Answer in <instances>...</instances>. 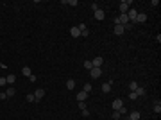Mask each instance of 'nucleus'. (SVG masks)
I'll use <instances>...</instances> for the list:
<instances>
[{
    "mask_svg": "<svg viewBox=\"0 0 161 120\" xmlns=\"http://www.w3.org/2000/svg\"><path fill=\"white\" fill-rule=\"evenodd\" d=\"M136 16H138V11H136V9H129V11H127V18H129V20L134 22V20H136Z\"/></svg>",
    "mask_w": 161,
    "mask_h": 120,
    "instance_id": "nucleus-4",
    "label": "nucleus"
},
{
    "mask_svg": "<svg viewBox=\"0 0 161 120\" xmlns=\"http://www.w3.org/2000/svg\"><path fill=\"white\" fill-rule=\"evenodd\" d=\"M88 95H90V93H86L84 90L79 91V93H77V100H79V102H84V100L88 99Z\"/></svg>",
    "mask_w": 161,
    "mask_h": 120,
    "instance_id": "nucleus-6",
    "label": "nucleus"
},
{
    "mask_svg": "<svg viewBox=\"0 0 161 120\" xmlns=\"http://www.w3.org/2000/svg\"><path fill=\"white\" fill-rule=\"evenodd\" d=\"M136 88H138V82H136V81H131V82H129V90L134 91Z\"/></svg>",
    "mask_w": 161,
    "mask_h": 120,
    "instance_id": "nucleus-19",
    "label": "nucleus"
},
{
    "mask_svg": "<svg viewBox=\"0 0 161 120\" xmlns=\"http://www.w3.org/2000/svg\"><path fill=\"white\" fill-rule=\"evenodd\" d=\"M124 32H125L124 25H115V34H116V36H122Z\"/></svg>",
    "mask_w": 161,
    "mask_h": 120,
    "instance_id": "nucleus-9",
    "label": "nucleus"
},
{
    "mask_svg": "<svg viewBox=\"0 0 161 120\" xmlns=\"http://www.w3.org/2000/svg\"><path fill=\"white\" fill-rule=\"evenodd\" d=\"M91 11H93V13L99 11V6H97V4H91Z\"/></svg>",
    "mask_w": 161,
    "mask_h": 120,
    "instance_id": "nucleus-31",
    "label": "nucleus"
},
{
    "mask_svg": "<svg viewBox=\"0 0 161 120\" xmlns=\"http://www.w3.org/2000/svg\"><path fill=\"white\" fill-rule=\"evenodd\" d=\"M104 16H106V13H104L102 9L95 11V20H104Z\"/></svg>",
    "mask_w": 161,
    "mask_h": 120,
    "instance_id": "nucleus-10",
    "label": "nucleus"
},
{
    "mask_svg": "<svg viewBox=\"0 0 161 120\" xmlns=\"http://www.w3.org/2000/svg\"><path fill=\"white\" fill-rule=\"evenodd\" d=\"M109 91H111V82L102 84V93H109Z\"/></svg>",
    "mask_w": 161,
    "mask_h": 120,
    "instance_id": "nucleus-14",
    "label": "nucleus"
},
{
    "mask_svg": "<svg viewBox=\"0 0 161 120\" xmlns=\"http://www.w3.org/2000/svg\"><path fill=\"white\" fill-rule=\"evenodd\" d=\"M152 109H154V113H158V115L161 113V102H159V100L154 102V108H152Z\"/></svg>",
    "mask_w": 161,
    "mask_h": 120,
    "instance_id": "nucleus-11",
    "label": "nucleus"
},
{
    "mask_svg": "<svg viewBox=\"0 0 161 120\" xmlns=\"http://www.w3.org/2000/svg\"><path fill=\"white\" fill-rule=\"evenodd\" d=\"M22 74H23V75H27V77H30V75H32V72H30L29 66H23V68H22Z\"/></svg>",
    "mask_w": 161,
    "mask_h": 120,
    "instance_id": "nucleus-16",
    "label": "nucleus"
},
{
    "mask_svg": "<svg viewBox=\"0 0 161 120\" xmlns=\"http://www.w3.org/2000/svg\"><path fill=\"white\" fill-rule=\"evenodd\" d=\"M84 68H86V70L90 72L91 68H93V65H91V61H84Z\"/></svg>",
    "mask_w": 161,
    "mask_h": 120,
    "instance_id": "nucleus-21",
    "label": "nucleus"
},
{
    "mask_svg": "<svg viewBox=\"0 0 161 120\" xmlns=\"http://www.w3.org/2000/svg\"><path fill=\"white\" fill-rule=\"evenodd\" d=\"M129 118L131 120H140V113H138V111H132L131 115H129Z\"/></svg>",
    "mask_w": 161,
    "mask_h": 120,
    "instance_id": "nucleus-18",
    "label": "nucleus"
},
{
    "mask_svg": "<svg viewBox=\"0 0 161 120\" xmlns=\"http://www.w3.org/2000/svg\"><path fill=\"white\" fill-rule=\"evenodd\" d=\"M43 97H45V91H43V90H36V91H34V99H36V102L41 100Z\"/></svg>",
    "mask_w": 161,
    "mask_h": 120,
    "instance_id": "nucleus-7",
    "label": "nucleus"
},
{
    "mask_svg": "<svg viewBox=\"0 0 161 120\" xmlns=\"http://www.w3.org/2000/svg\"><path fill=\"white\" fill-rule=\"evenodd\" d=\"M118 7H120V13H122V14H127V11L131 9V2H127V0H122Z\"/></svg>",
    "mask_w": 161,
    "mask_h": 120,
    "instance_id": "nucleus-1",
    "label": "nucleus"
},
{
    "mask_svg": "<svg viewBox=\"0 0 161 120\" xmlns=\"http://www.w3.org/2000/svg\"><path fill=\"white\" fill-rule=\"evenodd\" d=\"M7 99V95H6V91H0V100H6Z\"/></svg>",
    "mask_w": 161,
    "mask_h": 120,
    "instance_id": "nucleus-27",
    "label": "nucleus"
},
{
    "mask_svg": "<svg viewBox=\"0 0 161 120\" xmlns=\"http://www.w3.org/2000/svg\"><path fill=\"white\" fill-rule=\"evenodd\" d=\"M120 113H118V111H113V120H120Z\"/></svg>",
    "mask_w": 161,
    "mask_h": 120,
    "instance_id": "nucleus-23",
    "label": "nucleus"
},
{
    "mask_svg": "<svg viewBox=\"0 0 161 120\" xmlns=\"http://www.w3.org/2000/svg\"><path fill=\"white\" fill-rule=\"evenodd\" d=\"M129 99H131V100H136V99H138V95H136L134 91H129Z\"/></svg>",
    "mask_w": 161,
    "mask_h": 120,
    "instance_id": "nucleus-25",
    "label": "nucleus"
},
{
    "mask_svg": "<svg viewBox=\"0 0 161 120\" xmlns=\"http://www.w3.org/2000/svg\"><path fill=\"white\" fill-rule=\"evenodd\" d=\"M134 22H138V23L147 22V14H145V13H138V16H136V20H134Z\"/></svg>",
    "mask_w": 161,
    "mask_h": 120,
    "instance_id": "nucleus-8",
    "label": "nucleus"
},
{
    "mask_svg": "<svg viewBox=\"0 0 161 120\" xmlns=\"http://www.w3.org/2000/svg\"><path fill=\"white\" fill-rule=\"evenodd\" d=\"M122 106H124L122 99H115V100H113V109H115V111H118V109L122 108Z\"/></svg>",
    "mask_w": 161,
    "mask_h": 120,
    "instance_id": "nucleus-5",
    "label": "nucleus"
},
{
    "mask_svg": "<svg viewBox=\"0 0 161 120\" xmlns=\"http://www.w3.org/2000/svg\"><path fill=\"white\" fill-rule=\"evenodd\" d=\"M14 79H16V77H14V74H9V75L6 77V81H7V84H14Z\"/></svg>",
    "mask_w": 161,
    "mask_h": 120,
    "instance_id": "nucleus-17",
    "label": "nucleus"
},
{
    "mask_svg": "<svg viewBox=\"0 0 161 120\" xmlns=\"http://www.w3.org/2000/svg\"><path fill=\"white\" fill-rule=\"evenodd\" d=\"M82 117H90V111H88V109H82Z\"/></svg>",
    "mask_w": 161,
    "mask_h": 120,
    "instance_id": "nucleus-32",
    "label": "nucleus"
},
{
    "mask_svg": "<svg viewBox=\"0 0 161 120\" xmlns=\"http://www.w3.org/2000/svg\"><path fill=\"white\" fill-rule=\"evenodd\" d=\"M79 108H80V111L86 109V104H84V102H79Z\"/></svg>",
    "mask_w": 161,
    "mask_h": 120,
    "instance_id": "nucleus-33",
    "label": "nucleus"
},
{
    "mask_svg": "<svg viewBox=\"0 0 161 120\" xmlns=\"http://www.w3.org/2000/svg\"><path fill=\"white\" fill-rule=\"evenodd\" d=\"M100 74H102V70H100V68H95V66H93V68H91V70H90V75H91V77H93V79H97V77H100Z\"/></svg>",
    "mask_w": 161,
    "mask_h": 120,
    "instance_id": "nucleus-3",
    "label": "nucleus"
},
{
    "mask_svg": "<svg viewBox=\"0 0 161 120\" xmlns=\"http://www.w3.org/2000/svg\"><path fill=\"white\" fill-rule=\"evenodd\" d=\"M77 29H79L80 32H84V30H88V29H86V25H84V23H79V25H77Z\"/></svg>",
    "mask_w": 161,
    "mask_h": 120,
    "instance_id": "nucleus-26",
    "label": "nucleus"
},
{
    "mask_svg": "<svg viewBox=\"0 0 161 120\" xmlns=\"http://www.w3.org/2000/svg\"><path fill=\"white\" fill-rule=\"evenodd\" d=\"M102 63H104V59H102L100 56H97V58H95V59L91 61V65H93V66H95V68H100V66H102Z\"/></svg>",
    "mask_w": 161,
    "mask_h": 120,
    "instance_id": "nucleus-2",
    "label": "nucleus"
},
{
    "mask_svg": "<svg viewBox=\"0 0 161 120\" xmlns=\"http://www.w3.org/2000/svg\"><path fill=\"white\" fill-rule=\"evenodd\" d=\"M27 102H36V99H34V93H29V95H27Z\"/></svg>",
    "mask_w": 161,
    "mask_h": 120,
    "instance_id": "nucleus-22",
    "label": "nucleus"
},
{
    "mask_svg": "<svg viewBox=\"0 0 161 120\" xmlns=\"http://www.w3.org/2000/svg\"><path fill=\"white\" fill-rule=\"evenodd\" d=\"M6 95H7V99L13 97V95H14V88H7V90H6Z\"/></svg>",
    "mask_w": 161,
    "mask_h": 120,
    "instance_id": "nucleus-20",
    "label": "nucleus"
},
{
    "mask_svg": "<svg viewBox=\"0 0 161 120\" xmlns=\"http://www.w3.org/2000/svg\"><path fill=\"white\" fill-rule=\"evenodd\" d=\"M84 91H86V93H90V91H91V84H90V82L84 84Z\"/></svg>",
    "mask_w": 161,
    "mask_h": 120,
    "instance_id": "nucleus-24",
    "label": "nucleus"
},
{
    "mask_svg": "<svg viewBox=\"0 0 161 120\" xmlns=\"http://www.w3.org/2000/svg\"><path fill=\"white\" fill-rule=\"evenodd\" d=\"M66 88H68V90H73V88H75V81L68 79V81H66Z\"/></svg>",
    "mask_w": 161,
    "mask_h": 120,
    "instance_id": "nucleus-15",
    "label": "nucleus"
},
{
    "mask_svg": "<svg viewBox=\"0 0 161 120\" xmlns=\"http://www.w3.org/2000/svg\"><path fill=\"white\" fill-rule=\"evenodd\" d=\"M7 84V81H6V77H0V86H6Z\"/></svg>",
    "mask_w": 161,
    "mask_h": 120,
    "instance_id": "nucleus-28",
    "label": "nucleus"
},
{
    "mask_svg": "<svg viewBox=\"0 0 161 120\" xmlns=\"http://www.w3.org/2000/svg\"><path fill=\"white\" fill-rule=\"evenodd\" d=\"M118 113H120V115H125V113H127V109H125V108H124V106H122L120 109H118Z\"/></svg>",
    "mask_w": 161,
    "mask_h": 120,
    "instance_id": "nucleus-29",
    "label": "nucleus"
},
{
    "mask_svg": "<svg viewBox=\"0 0 161 120\" xmlns=\"http://www.w3.org/2000/svg\"><path fill=\"white\" fill-rule=\"evenodd\" d=\"M134 93H136V95H138V97H143V95H145V93H147V91H145V88H141V86H138V88H136V90H134Z\"/></svg>",
    "mask_w": 161,
    "mask_h": 120,
    "instance_id": "nucleus-13",
    "label": "nucleus"
},
{
    "mask_svg": "<svg viewBox=\"0 0 161 120\" xmlns=\"http://www.w3.org/2000/svg\"><path fill=\"white\" fill-rule=\"evenodd\" d=\"M68 4H70V6H79V2H77V0H68Z\"/></svg>",
    "mask_w": 161,
    "mask_h": 120,
    "instance_id": "nucleus-30",
    "label": "nucleus"
},
{
    "mask_svg": "<svg viewBox=\"0 0 161 120\" xmlns=\"http://www.w3.org/2000/svg\"><path fill=\"white\" fill-rule=\"evenodd\" d=\"M70 34L73 36V38H79V36H80V30L77 29V27H72V29H70Z\"/></svg>",
    "mask_w": 161,
    "mask_h": 120,
    "instance_id": "nucleus-12",
    "label": "nucleus"
}]
</instances>
